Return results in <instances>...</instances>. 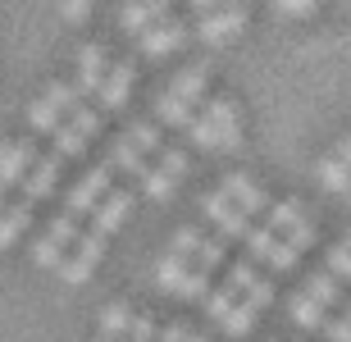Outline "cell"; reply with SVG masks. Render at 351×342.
<instances>
[{
	"label": "cell",
	"instance_id": "6da1fadb",
	"mask_svg": "<svg viewBox=\"0 0 351 342\" xmlns=\"http://www.w3.org/2000/svg\"><path fill=\"white\" fill-rule=\"evenodd\" d=\"M78 219H73V215H55L51 224H46V233L37 237V242H32V260L41 265V269H60V260H64L69 256V247H73V242H78Z\"/></svg>",
	"mask_w": 351,
	"mask_h": 342
},
{
	"label": "cell",
	"instance_id": "7a4b0ae2",
	"mask_svg": "<svg viewBox=\"0 0 351 342\" xmlns=\"http://www.w3.org/2000/svg\"><path fill=\"white\" fill-rule=\"evenodd\" d=\"M242 27H247V10H242V5H196V32H201V41H210V46L233 41Z\"/></svg>",
	"mask_w": 351,
	"mask_h": 342
},
{
	"label": "cell",
	"instance_id": "3957f363",
	"mask_svg": "<svg viewBox=\"0 0 351 342\" xmlns=\"http://www.w3.org/2000/svg\"><path fill=\"white\" fill-rule=\"evenodd\" d=\"M105 197H110V164H96V169H87V173L78 178V183L69 187V197H64V215L82 219V215H91Z\"/></svg>",
	"mask_w": 351,
	"mask_h": 342
},
{
	"label": "cell",
	"instance_id": "277c9868",
	"mask_svg": "<svg viewBox=\"0 0 351 342\" xmlns=\"http://www.w3.org/2000/svg\"><path fill=\"white\" fill-rule=\"evenodd\" d=\"M101 256H105V237L101 233H78V242L69 247V256L60 260V278L64 283H82V278L91 274V265H101Z\"/></svg>",
	"mask_w": 351,
	"mask_h": 342
},
{
	"label": "cell",
	"instance_id": "5b68a950",
	"mask_svg": "<svg viewBox=\"0 0 351 342\" xmlns=\"http://www.w3.org/2000/svg\"><path fill=\"white\" fill-rule=\"evenodd\" d=\"M247 251H251V265H269V269H292L297 265V251L287 247L278 233H269V228H251Z\"/></svg>",
	"mask_w": 351,
	"mask_h": 342
},
{
	"label": "cell",
	"instance_id": "8992f818",
	"mask_svg": "<svg viewBox=\"0 0 351 342\" xmlns=\"http://www.w3.org/2000/svg\"><path fill=\"white\" fill-rule=\"evenodd\" d=\"M201 210H206V219L215 228H219L223 237H237V242H247V233H251V219L242 210H237L233 201L223 197V192H210V197H201Z\"/></svg>",
	"mask_w": 351,
	"mask_h": 342
},
{
	"label": "cell",
	"instance_id": "52a82bcc",
	"mask_svg": "<svg viewBox=\"0 0 351 342\" xmlns=\"http://www.w3.org/2000/svg\"><path fill=\"white\" fill-rule=\"evenodd\" d=\"M32 164H37V146L5 137V142H0V192H5V187H14V183H23Z\"/></svg>",
	"mask_w": 351,
	"mask_h": 342
},
{
	"label": "cell",
	"instance_id": "ba28073f",
	"mask_svg": "<svg viewBox=\"0 0 351 342\" xmlns=\"http://www.w3.org/2000/svg\"><path fill=\"white\" fill-rule=\"evenodd\" d=\"M223 197L233 201L237 210L247 215H265L269 210V197H265V187L256 183V178H247V173H228V178H223Z\"/></svg>",
	"mask_w": 351,
	"mask_h": 342
},
{
	"label": "cell",
	"instance_id": "9c48e42d",
	"mask_svg": "<svg viewBox=\"0 0 351 342\" xmlns=\"http://www.w3.org/2000/svg\"><path fill=\"white\" fill-rule=\"evenodd\" d=\"M128 210H132V192H123V187H110V197L91 210V233H101V237H110V233H119L123 228V219H128Z\"/></svg>",
	"mask_w": 351,
	"mask_h": 342
},
{
	"label": "cell",
	"instance_id": "30bf717a",
	"mask_svg": "<svg viewBox=\"0 0 351 342\" xmlns=\"http://www.w3.org/2000/svg\"><path fill=\"white\" fill-rule=\"evenodd\" d=\"M201 119H206L210 128H215V151H233V146H237V137H242V128H237V110H233V101H228V96L210 101Z\"/></svg>",
	"mask_w": 351,
	"mask_h": 342
},
{
	"label": "cell",
	"instance_id": "8fae6325",
	"mask_svg": "<svg viewBox=\"0 0 351 342\" xmlns=\"http://www.w3.org/2000/svg\"><path fill=\"white\" fill-rule=\"evenodd\" d=\"M55 178H60V156H37V164L27 169L23 178V201L27 206H37L55 192Z\"/></svg>",
	"mask_w": 351,
	"mask_h": 342
},
{
	"label": "cell",
	"instance_id": "7c38bea8",
	"mask_svg": "<svg viewBox=\"0 0 351 342\" xmlns=\"http://www.w3.org/2000/svg\"><path fill=\"white\" fill-rule=\"evenodd\" d=\"M137 41H142L146 55H169V51H178V46H182V23L165 14V19H160V23H151Z\"/></svg>",
	"mask_w": 351,
	"mask_h": 342
},
{
	"label": "cell",
	"instance_id": "4fadbf2b",
	"mask_svg": "<svg viewBox=\"0 0 351 342\" xmlns=\"http://www.w3.org/2000/svg\"><path fill=\"white\" fill-rule=\"evenodd\" d=\"M105 73H110V55L101 46H82L78 51V92H101Z\"/></svg>",
	"mask_w": 351,
	"mask_h": 342
},
{
	"label": "cell",
	"instance_id": "5bb4252c",
	"mask_svg": "<svg viewBox=\"0 0 351 342\" xmlns=\"http://www.w3.org/2000/svg\"><path fill=\"white\" fill-rule=\"evenodd\" d=\"M105 164H110V173H128V178H142L146 173V156L128 137H119V142L110 146V160H105Z\"/></svg>",
	"mask_w": 351,
	"mask_h": 342
},
{
	"label": "cell",
	"instance_id": "9a60e30c",
	"mask_svg": "<svg viewBox=\"0 0 351 342\" xmlns=\"http://www.w3.org/2000/svg\"><path fill=\"white\" fill-rule=\"evenodd\" d=\"M301 297H311L315 306H324V310H333V306H342V288H338V278L328 274H311L306 283H301Z\"/></svg>",
	"mask_w": 351,
	"mask_h": 342
},
{
	"label": "cell",
	"instance_id": "2e32d148",
	"mask_svg": "<svg viewBox=\"0 0 351 342\" xmlns=\"http://www.w3.org/2000/svg\"><path fill=\"white\" fill-rule=\"evenodd\" d=\"M128 87H132V64H110V73H105V82H101V106L119 110L123 96H128Z\"/></svg>",
	"mask_w": 351,
	"mask_h": 342
},
{
	"label": "cell",
	"instance_id": "e0dca14e",
	"mask_svg": "<svg viewBox=\"0 0 351 342\" xmlns=\"http://www.w3.org/2000/svg\"><path fill=\"white\" fill-rule=\"evenodd\" d=\"M27 224H32V206H27V201H10V206L0 210V247H10Z\"/></svg>",
	"mask_w": 351,
	"mask_h": 342
},
{
	"label": "cell",
	"instance_id": "ac0fdd59",
	"mask_svg": "<svg viewBox=\"0 0 351 342\" xmlns=\"http://www.w3.org/2000/svg\"><path fill=\"white\" fill-rule=\"evenodd\" d=\"M315 178H319L328 192H338V197H351V169H347V164H338L333 156L315 160Z\"/></svg>",
	"mask_w": 351,
	"mask_h": 342
},
{
	"label": "cell",
	"instance_id": "d6986e66",
	"mask_svg": "<svg viewBox=\"0 0 351 342\" xmlns=\"http://www.w3.org/2000/svg\"><path fill=\"white\" fill-rule=\"evenodd\" d=\"M297 224H306V215H301L297 201H278V206H269V215H265V228L278 237H287Z\"/></svg>",
	"mask_w": 351,
	"mask_h": 342
},
{
	"label": "cell",
	"instance_id": "ffe728a7",
	"mask_svg": "<svg viewBox=\"0 0 351 342\" xmlns=\"http://www.w3.org/2000/svg\"><path fill=\"white\" fill-rule=\"evenodd\" d=\"M210 82V69H187V73H178V82L169 87V96H178L182 106H196V96L206 92Z\"/></svg>",
	"mask_w": 351,
	"mask_h": 342
},
{
	"label": "cell",
	"instance_id": "44dd1931",
	"mask_svg": "<svg viewBox=\"0 0 351 342\" xmlns=\"http://www.w3.org/2000/svg\"><path fill=\"white\" fill-rule=\"evenodd\" d=\"M41 101H51L55 110H60V119L64 114H73V110H78V101H82V92L78 87H73V82H46V92H41Z\"/></svg>",
	"mask_w": 351,
	"mask_h": 342
},
{
	"label": "cell",
	"instance_id": "7402d4cb",
	"mask_svg": "<svg viewBox=\"0 0 351 342\" xmlns=\"http://www.w3.org/2000/svg\"><path fill=\"white\" fill-rule=\"evenodd\" d=\"M128 329H132V310H128V306H105V310H101V333H105V342L128 338Z\"/></svg>",
	"mask_w": 351,
	"mask_h": 342
},
{
	"label": "cell",
	"instance_id": "603a6c76",
	"mask_svg": "<svg viewBox=\"0 0 351 342\" xmlns=\"http://www.w3.org/2000/svg\"><path fill=\"white\" fill-rule=\"evenodd\" d=\"M187 269H192V260H187V256H178V251H169V256H165V260L156 265V278H160V288L178 292V283L187 278Z\"/></svg>",
	"mask_w": 351,
	"mask_h": 342
},
{
	"label": "cell",
	"instance_id": "cb8c5ba5",
	"mask_svg": "<svg viewBox=\"0 0 351 342\" xmlns=\"http://www.w3.org/2000/svg\"><path fill=\"white\" fill-rule=\"evenodd\" d=\"M187 260H192V269H206V274H210V269H219V265H223V237H201Z\"/></svg>",
	"mask_w": 351,
	"mask_h": 342
},
{
	"label": "cell",
	"instance_id": "d4e9b609",
	"mask_svg": "<svg viewBox=\"0 0 351 342\" xmlns=\"http://www.w3.org/2000/svg\"><path fill=\"white\" fill-rule=\"evenodd\" d=\"M292 319H297L301 329H324L328 310H324V306H315L311 297H292Z\"/></svg>",
	"mask_w": 351,
	"mask_h": 342
},
{
	"label": "cell",
	"instance_id": "484cf974",
	"mask_svg": "<svg viewBox=\"0 0 351 342\" xmlns=\"http://www.w3.org/2000/svg\"><path fill=\"white\" fill-rule=\"evenodd\" d=\"M51 137H55V156H60V160L82 156V151H87V137H82V132L73 128V123H60V128H55Z\"/></svg>",
	"mask_w": 351,
	"mask_h": 342
},
{
	"label": "cell",
	"instance_id": "4316f807",
	"mask_svg": "<svg viewBox=\"0 0 351 342\" xmlns=\"http://www.w3.org/2000/svg\"><path fill=\"white\" fill-rule=\"evenodd\" d=\"M261 269H256V265L251 260H237V265H228V283H223V288H233L237 297H247L251 288H256V283H261Z\"/></svg>",
	"mask_w": 351,
	"mask_h": 342
},
{
	"label": "cell",
	"instance_id": "83f0119b",
	"mask_svg": "<svg viewBox=\"0 0 351 342\" xmlns=\"http://www.w3.org/2000/svg\"><path fill=\"white\" fill-rule=\"evenodd\" d=\"M160 19H165V10H160V5H128V10H123V27H128V32H137V37H142L151 23H160Z\"/></svg>",
	"mask_w": 351,
	"mask_h": 342
},
{
	"label": "cell",
	"instance_id": "f1b7e54d",
	"mask_svg": "<svg viewBox=\"0 0 351 342\" xmlns=\"http://www.w3.org/2000/svg\"><path fill=\"white\" fill-rule=\"evenodd\" d=\"M156 119L160 123H192V106H182L178 96H169V92H160V101H156Z\"/></svg>",
	"mask_w": 351,
	"mask_h": 342
},
{
	"label": "cell",
	"instance_id": "f546056e",
	"mask_svg": "<svg viewBox=\"0 0 351 342\" xmlns=\"http://www.w3.org/2000/svg\"><path fill=\"white\" fill-rule=\"evenodd\" d=\"M173 297H182V302H206V297H210V274H206V269H187V278L178 283Z\"/></svg>",
	"mask_w": 351,
	"mask_h": 342
},
{
	"label": "cell",
	"instance_id": "4dcf8cb0",
	"mask_svg": "<svg viewBox=\"0 0 351 342\" xmlns=\"http://www.w3.org/2000/svg\"><path fill=\"white\" fill-rule=\"evenodd\" d=\"M27 119H32V128H37V132H55L60 123H64V119H60V110H55L51 101H41V96L27 106Z\"/></svg>",
	"mask_w": 351,
	"mask_h": 342
},
{
	"label": "cell",
	"instance_id": "1f68e13d",
	"mask_svg": "<svg viewBox=\"0 0 351 342\" xmlns=\"http://www.w3.org/2000/svg\"><path fill=\"white\" fill-rule=\"evenodd\" d=\"M173 187H178V178H173V173H165L160 164H151V169L142 173V192H146V197H169Z\"/></svg>",
	"mask_w": 351,
	"mask_h": 342
},
{
	"label": "cell",
	"instance_id": "d6a6232c",
	"mask_svg": "<svg viewBox=\"0 0 351 342\" xmlns=\"http://www.w3.org/2000/svg\"><path fill=\"white\" fill-rule=\"evenodd\" d=\"M123 137H128V142L137 146L142 156H151V151L160 156V128H156V123H132V128L123 132Z\"/></svg>",
	"mask_w": 351,
	"mask_h": 342
},
{
	"label": "cell",
	"instance_id": "836d02e7",
	"mask_svg": "<svg viewBox=\"0 0 351 342\" xmlns=\"http://www.w3.org/2000/svg\"><path fill=\"white\" fill-rule=\"evenodd\" d=\"M223 324V333H233V338H242V333H251V324H256V310H251L247 302H237L233 310H228V315L219 319Z\"/></svg>",
	"mask_w": 351,
	"mask_h": 342
},
{
	"label": "cell",
	"instance_id": "e575fe53",
	"mask_svg": "<svg viewBox=\"0 0 351 342\" xmlns=\"http://www.w3.org/2000/svg\"><path fill=\"white\" fill-rule=\"evenodd\" d=\"M233 306H237V292H233V288H210V297H206V310H210L215 319H223L228 310H233Z\"/></svg>",
	"mask_w": 351,
	"mask_h": 342
},
{
	"label": "cell",
	"instance_id": "d590c367",
	"mask_svg": "<svg viewBox=\"0 0 351 342\" xmlns=\"http://www.w3.org/2000/svg\"><path fill=\"white\" fill-rule=\"evenodd\" d=\"M69 123H73V128H78L82 137H87V142L96 137V132H101V114H96V110H87V106L73 110V114H69Z\"/></svg>",
	"mask_w": 351,
	"mask_h": 342
},
{
	"label": "cell",
	"instance_id": "8d00e7d4",
	"mask_svg": "<svg viewBox=\"0 0 351 342\" xmlns=\"http://www.w3.org/2000/svg\"><path fill=\"white\" fill-rule=\"evenodd\" d=\"M328 274L338 278V283H351V251L347 247H333V251H328Z\"/></svg>",
	"mask_w": 351,
	"mask_h": 342
},
{
	"label": "cell",
	"instance_id": "74e56055",
	"mask_svg": "<svg viewBox=\"0 0 351 342\" xmlns=\"http://www.w3.org/2000/svg\"><path fill=\"white\" fill-rule=\"evenodd\" d=\"M156 338H160V324H156V319L132 315V329H128V338H123V342H156Z\"/></svg>",
	"mask_w": 351,
	"mask_h": 342
},
{
	"label": "cell",
	"instance_id": "f35d334b",
	"mask_svg": "<svg viewBox=\"0 0 351 342\" xmlns=\"http://www.w3.org/2000/svg\"><path fill=\"white\" fill-rule=\"evenodd\" d=\"M165 173H173V178H182V169H187V156L182 151H169V146H160V160H156Z\"/></svg>",
	"mask_w": 351,
	"mask_h": 342
},
{
	"label": "cell",
	"instance_id": "ab89813d",
	"mask_svg": "<svg viewBox=\"0 0 351 342\" xmlns=\"http://www.w3.org/2000/svg\"><path fill=\"white\" fill-rule=\"evenodd\" d=\"M319 333H324L328 342H351V324H347L342 315H328V324H324Z\"/></svg>",
	"mask_w": 351,
	"mask_h": 342
},
{
	"label": "cell",
	"instance_id": "60d3db41",
	"mask_svg": "<svg viewBox=\"0 0 351 342\" xmlns=\"http://www.w3.org/2000/svg\"><path fill=\"white\" fill-rule=\"evenodd\" d=\"M156 342H206V338H196V333H187L182 324H169V329H160Z\"/></svg>",
	"mask_w": 351,
	"mask_h": 342
},
{
	"label": "cell",
	"instance_id": "b9f144b4",
	"mask_svg": "<svg viewBox=\"0 0 351 342\" xmlns=\"http://www.w3.org/2000/svg\"><path fill=\"white\" fill-rule=\"evenodd\" d=\"M333 160L351 169V137H338V151H333Z\"/></svg>",
	"mask_w": 351,
	"mask_h": 342
},
{
	"label": "cell",
	"instance_id": "7bdbcfd3",
	"mask_svg": "<svg viewBox=\"0 0 351 342\" xmlns=\"http://www.w3.org/2000/svg\"><path fill=\"white\" fill-rule=\"evenodd\" d=\"M274 14H287V19H301V14H311V5H274Z\"/></svg>",
	"mask_w": 351,
	"mask_h": 342
},
{
	"label": "cell",
	"instance_id": "ee69618b",
	"mask_svg": "<svg viewBox=\"0 0 351 342\" xmlns=\"http://www.w3.org/2000/svg\"><path fill=\"white\" fill-rule=\"evenodd\" d=\"M64 19H73V23H82V19H87V5H64Z\"/></svg>",
	"mask_w": 351,
	"mask_h": 342
},
{
	"label": "cell",
	"instance_id": "f6af8a7d",
	"mask_svg": "<svg viewBox=\"0 0 351 342\" xmlns=\"http://www.w3.org/2000/svg\"><path fill=\"white\" fill-rule=\"evenodd\" d=\"M342 319H347V324H351V302H342Z\"/></svg>",
	"mask_w": 351,
	"mask_h": 342
},
{
	"label": "cell",
	"instance_id": "bcb514c9",
	"mask_svg": "<svg viewBox=\"0 0 351 342\" xmlns=\"http://www.w3.org/2000/svg\"><path fill=\"white\" fill-rule=\"evenodd\" d=\"M5 206H10V201H5V192H0V210H5Z\"/></svg>",
	"mask_w": 351,
	"mask_h": 342
},
{
	"label": "cell",
	"instance_id": "7dc6e473",
	"mask_svg": "<svg viewBox=\"0 0 351 342\" xmlns=\"http://www.w3.org/2000/svg\"><path fill=\"white\" fill-rule=\"evenodd\" d=\"M342 247H347V251H351V233H347V242H342Z\"/></svg>",
	"mask_w": 351,
	"mask_h": 342
}]
</instances>
